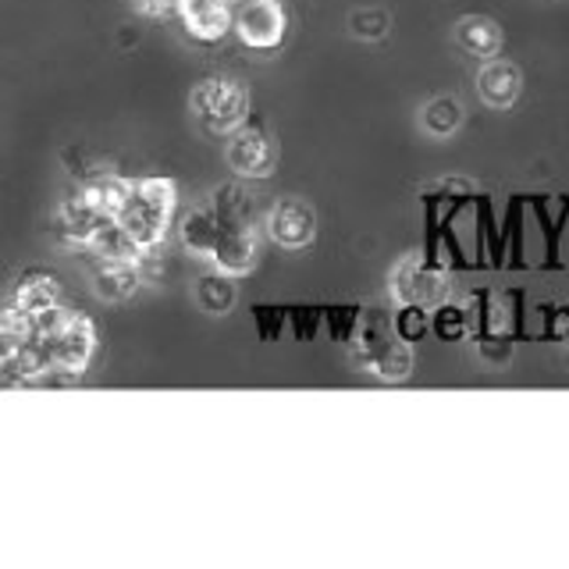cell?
<instances>
[{
  "instance_id": "6da1fadb",
  "label": "cell",
  "mask_w": 569,
  "mask_h": 569,
  "mask_svg": "<svg viewBox=\"0 0 569 569\" xmlns=\"http://www.w3.org/2000/svg\"><path fill=\"white\" fill-rule=\"evenodd\" d=\"M174 210H178L174 178L142 174V178H129V192H124L114 221L129 231V239L142 249V253H153V249H160L168 239Z\"/></svg>"
},
{
  "instance_id": "7a4b0ae2",
  "label": "cell",
  "mask_w": 569,
  "mask_h": 569,
  "mask_svg": "<svg viewBox=\"0 0 569 569\" xmlns=\"http://www.w3.org/2000/svg\"><path fill=\"white\" fill-rule=\"evenodd\" d=\"M36 335L50 356L53 381H79L97 356V325L82 310H50L36 317Z\"/></svg>"
},
{
  "instance_id": "3957f363",
  "label": "cell",
  "mask_w": 569,
  "mask_h": 569,
  "mask_svg": "<svg viewBox=\"0 0 569 569\" xmlns=\"http://www.w3.org/2000/svg\"><path fill=\"white\" fill-rule=\"evenodd\" d=\"M352 356L367 373L388 385H399L413 373L409 338H402L381 310H373L360 320V335L352 338Z\"/></svg>"
},
{
  "instance_id": "277c9868",
  "label": "cell",
  "mask_w": 569,
  "mask_h": 569,
  "mask_svg": "<svg viewBox=\"0 0 569 569\" xmlns=\"http://www.w3.org/2000/svg\"><path fill=\"white\" fill-rule=\"evenodd\" d=\"M189 111L210 136H231L249 121V86L236 76H207L192 86Z\"/></svg>"
},
{
  "instance_id": "5b68a950",
  "label": "cell",
  "mask_w": 569,
  "mask_h": 569,
  "mask_svg": "<svg viewBox=\"0 0 569 569\" xmlns=\"http://www.w3.org/2000/svg\"><path fill=\"white\" fill-rule=\"evenodd\" d=\"M388 289H391V296H396L399 307H413V310L431 313V310L449 302L452 281H449V274H445V267H438L435 260H427L420 253H409L391 267Z\"/></svg>"
},
{
  "instance_id": "8992f818",
  "label": "cell",
  "mask_w": 569,
  "mask_h": 569,
  "mask_svg": "<svg viewBox=\"0 0 569 569\" xmlns=\"http://www.w3.org/2000/svg\"><path fill=\"white\" fill-rule=\"evenodd\" d=\"M231 29L249 50H278L289 32V14H284L281 0H239Z\"/></svg>"
},
{
  "instance_id": "52a82bcc",
  "label": "cell",
  "mask_w": 569,
  "mask_h": 569,
  "mask_svg": "<svg viewBox=\"0 0 569 569\" xmlns=\"http://www.w3.org/2000/svg\"><path fill=\"white\" fill-rule=\"evenodd\" d=\"M224 160L239 178H267L278 164V147H274V139L263 124L246 121L242 129H236L228 136Z\"/></svg>"
},
{
  "instance_id": "ba28073f",
  "label": "cell",
  "mask_w": 569,
  "mask_h": 569,
  "mask_svg": "<svg viewBox=\"0 0 569 569\" xmlns=\"http://www.w3.org/2000/svg\"><path fill=\"white\" fill-rule=\"evenodd\" d=\"M263 231L281 249H302L317 239V213L307 200L284 196V200H274V207L267 210Z\"/></svg>"
},
{
  "instance_id": "9c48e42d",
  "label": "cell",
  "mask_w": 569,
  "mask_h": 569,
  "mask_svg": "<svg viewBox=\"0 0 569 569\" xmlns=\"http://www.w3.org/2000/svg\"><path fill=\"white\" fill-rule=\"evenodd\" d=\"M213 267L231 278H242L249 271H257L260 263V236L253 224H221L218 246L210 253Z\"/></svg>"
},
{
  "instance_id": "30bf717a",
  "label": "cell",
  "mask_w": 569,
  "mask_h": 569,
  "mask_svg": "<svg viewBox=\"0 0 569 569\" xmlns=\"http://www.w3.org/2000/svg\"><path fill=\"white\" fill-rule=\"evenodd\" d=\"M520 93H523V71L516 61L498 53V58H488L485 64H480L477 97L488 107H495V111H509V107L520 100Z\"/></svg>"
},
{
  "instance_id": "8fae6325",
  "label": "cell",
  "mask_w": 569,
  "mask_h": 569,
  "mask_svg": "<svg viewBox=\"0 0 569 569\" xmlns=\"http://www.w3.org/2000/svg\"><path fill=\"white\" fill-rule=\"evenodd\" d=\"M231 14H236L231 0H178V18L200 43H221L231 32Z\"/></svg>"
},
{
  "instance_id": "7c38bea8",
  "label": "cell",
  "mask_w": 569,
  "mask_h": 569,
  "mask_svg": "<svg viewBox=\"0 0 569 569\" xmlns=\"http://www.w3.org/2000/svg\"><path fill=\"white\" fill-rule=\"evenodd\" d=\"M8 302L22 310V313H29V317H43L50 310L64 307V302H61V281L53 278L50 271H26L22 278L14 281Z\"/></svg>"
},
{
  "instance_id": "4fadbf2b",
  "label": "cell",
  "mask_w": 569,
  "mask_h": 569,
  "mask_svg": "<svg viewBox=\"0 0 569 569\" xmlns=\"http://www.w3.org/2000/svg\"><path fill=\"white\" fill-rule=\"evenodd\" d=\"M452 36H456V43L477 61L498 58V53H502V43H506V32L491 14H462L452 26Z\"/></svg>"
},
{
  "instance_id": "5bb4252c",
  "label": "cell",
  "mask_w": 569,
  "mask_h": 569,
  "mask_svg": "<svg viewBox=\"0 0 569 569\" xmlns=\"http://www.w3.org/2000/svg\"><path fill=\"white\" fill-rule=\"evenodd\" d=\"M89 281H93V292L103 299V302H129L139 284H142V271L139 263H118V260H97L93 274H89Z\"/></svg>"
},
{
  "instance_id": "9a60e30c",
  "label": "cell",
  "mask_w": 569,
  "mask_h": 569,
  "mask_svg": "<svg viewBox=\"0 0 569 569\" xmlns=\"http://www.w3.org/2000/svg\"><path fill=\"white\" fill-rule=\"evenodd\" d=\"M218 236H221V221H218V213H213V207H189L182 213V221H178V242H182L186 253L192 257L210 260Z\"/></svg>"
},
{
  "instance_id": "2e32d148",
  "label": "cell",
  "mask_w": 569,
  "mask_h": 569,
  "mask_svg": "<svg viewBox=\"0 0 569 569\" xmlns=\"http://www.w3.org/2000/svg\"><path fill=\"white\" fill-rule=\"evenodd\" d=\"M100 221L103 218L82 200L79 189L71 192L68 200L61 203V210H58V231H61V239L68 246H76V249H86L89 246V239H93V231H97Z\"/></svg>"
},
{
  "instance_id": "e0dca14e",
  "label": "cell",
  "mask_w": 569,
  "mask_h": 569,
  "mask_svg": "<svg viewBox=\"0 0 569 569\" xmlns=\"http://www.w3.org/2000/svg\"><path fill=\"white\" fill-rule=\"evenodd\" d=\"M192 299H196V307H200L203 313H210V317H228L231 310H236V302H239L236 278L224 274V271L200 274V278H196Z\"/></svg>"
},
{
  "instance_id": "ac0fdd59",
  "label": "cell",
  "mask_w": 569,
  "mask_h": 569,
  "mask_svg": "<svg viewBox=\"0 0 569 569\" xmlns=\"http://www.w3.org/2000/svg\"><path fill=\"white\" fill-rule=\"evenodd\" d=\"M89 253L97 260H118V263H139L142 249L129 239V231H124L114 218H103L93 231V239H89Z\"/></svg>"
},
{
  "instance_id": "d6986e66",
  "label": "cell",
  "mask_w": 569,
  "mask_h": 569,
  "mask_svg": "<svg viewBox=\"0 0 569 569\" xmlns=\"http://www.w3.org/2000/svg\"><path fill=\"white\" fill-rule=\"evenodd\" d=\"M462 121H467V107H462L459 97H431L423 107H420V129L435 139H449L462 129Z\"/></svg>"
},
{
  "instance_id": "ffe728a7",
  "label": "cell",
  "mask_w": 569,
  "mask_h": 569,
  "mask_svg": "<svg viewBox=\"0 0 569 569\" xmlns=\"http://www.w3.org/2000/svg\"><path fill=\"white\" fill-rule=\"evenodd\" d=\"M32 320L36 317L22 313L18 307H11V302L0 310V367L22 352V346L29 342V335H32Z\"/></svg>"
},
{
  "instance_id": "44dd1931",
  "label": "cell",
  "mask_w": 569,
  "mask_h": 569,
  "mask_svg": "<svg viewBox=\"0 0 569 569\" xmlns=\"http://www.w3.org/2000/svg\"><path fill=\"white\" fill-rule=\"evenodd\" d=\"M213 213L221 224H253V196L239 186H224L213 192Z\"/></svg>"
},
{
  "instance_id": "7402d4cb",
  "label": "cell",
  "mask_w": 569,
  "mask_h": 569,
  "mask_svg": "<svg viewBox=\"0 0 569 569\" xmlns=\"http://www.w3.org/2000/svg\"><path fill=\"white\" fill-rule=\"evenodd\" d=\"M391 32V14L385 8H356L349 14V36L360 43H381Z\"/></svg>"
},
{
  "instance_id": "603a6c76",
  "label": "cell",
  "mask_w": 569,
  "mask_h": 569,
  "mask_svg": "<svg viewBox=\"0 0 569 569\" xmlns=\"http://www.w3.org/2000/svg\"><path fill=\"white\" fill-rule=\"evenodd\" d=\"M132 8H136L139 14L160 18V14H171V11H178V0H132Z\"/></svg>"
}]
</instances>
